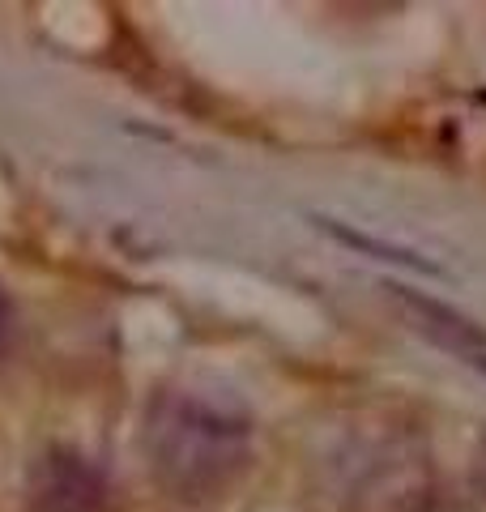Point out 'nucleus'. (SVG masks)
<instances>
[{
  "label": "nucleus",
  "instance_id": "nucleus-1",
  "mask_svg": "<svg viewBox=\"0 0 486 512\" xmlns=\"http://www.w3.org/2000/svg\"><path fill=\"white\" fill-rule=\"evenodd\" d=\"M145 461L162 491L205 504L252 461V414L218 389H162L145 406Z\"/></svg>",
  "mask_w": 486,
  "mask_h": 512
},
{
  "label": "nucleus",
  "instance_id": "nucleus-2",
  "mask_svg": "<svg viewBox=\"0 0 486 512\" xmlns=\"http://www.w3.org/2000/svg\"><path fill=\"white\" fill-rule=\"evenodd\" d=\"M324 495L346 512H414L427 500V457L401 427H350L320 457Z\"/></svg>",
  "mask_w": 486,
  "mask_h": 512
},
{
  "label": "nucleus",
  "instance_id": "nucleus-3",
  "mask_svg": "<svg viewBox=\"0 0 486 512\" xmlns=\"http://www.w3.org/2000/svg\"><path fill=\"white\" fill-rule=\"evenodd\" d=\"M26 495L39 512H99L107 504V483L90 457L47 448L26 474Z\"/></svg>",
  "mask_w": 486,
  "mask_h": 512
},
{
  "label": "nucleus",
  "instance_id": "nucleus-4",
  "mask_svg": "<svg viewBox=\"0 0 486 512\" xmlns=\"http://www.w3.org/2000/svg\"><path fill=\"white\" fill-rule=\"evenodd\" d=\"M384 291L401 308L405 325H410L418 338H427L431 346L452 350V355H461L469 363L486 367V333L469 316H461L457 308H448V303L431 299L423 291H414V286H401V282H388Z\"/></svg>",
  "mask_w": 486,
  "mask_h": 512
},
{
  "label": "nucleus",
  "instance_id": "nucleus-5",
  "mask_svg": "<svg viewBox=\"0 0 486 512\" xmlns=\"http://www.w3.org/2000/svg\"><path fill=\"white\" fill-rule=\"evenodd\" d=\"M324 231H329L333 239H342V244L350 248H359L367 256H376V261H393V265H405V269H418V274H444L440 265H431L423 261V256H414V252H405V248H393V244H384V239H371V235H359V231H350L346 222H337V218H316Z\"/></svg>",
  "mask_w": 486,
  "mask_h": 512
},
{
  "label": "nucleus",
  "instance_id": "nucleus-6",
  "mask_svg": "<svg viewBox=\"0 0 486 512\" xmlns=\"http://www.w3.org/2000/svg\"><path fill=\"white\" fill-rule=\"evenodd\" d=\"M13 329H18V312H13V299L0 291V355H5V346L13 342Z\"/></svg>",
  "mask_w": 486,
  "mask_h": 512
}]
</instances>
